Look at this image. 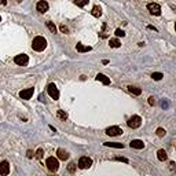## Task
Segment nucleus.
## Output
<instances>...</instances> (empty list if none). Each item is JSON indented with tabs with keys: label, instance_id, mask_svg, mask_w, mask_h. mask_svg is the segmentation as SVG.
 I'll list each match as a JSON object with an SVG mask.
<instances>
[{
	"label": "nucleus",
	"instance_id": "5",
	"mask_svg": "<svg viewBox=\"0 0 176 176\" xmlns=\"http://www.w3.org/2000/svg\"><path fill=\"white\" fill-rule=\"evenodd\" d=\"M105 132H106V135H109V136H118V135L123 134V129L120 127H109V128H106Z\"/></svg>",
	"mask_w": 176,
	"mask_h": 176
},
{
	"label": "nucleus",
	"instance_id": "14",
	"mask_svg": "<svg viewBox=\"0 0 176 176\" xmlns=\"http://www.w3.org/2000/svg\"><path fill=\"white\" fill-rule=\"evenodd\" d=\"M97 80H98V81H102L105 85L110 84V79H109V77H106V76H105V74H102V73H98L97 74Z\"/></svg>",
	"mask_w": 176,
	"mask_h": 176
},
{
	"label": "nucleus",
	"instance_id": "28",
	"mask_svg": "<svg viewBox=\"0 0 176 176\" xmlns=\"http://www.w3.org/2000/svg\"><path fill=\"white\" fill-rule=\"evenodd\" d=\"M157 135H158L160 138L165 136V129L164 128H157Z\"/></svg>",
	"mask_w": 176,
	"mask_h": 176
},
{
	"label": "nucleus",
	"instance_id": "16",
	"mask_svg": "<svg viewBox=\"0 0 176 176\" xmlns=\"http://www.w3.org/2000/svg\"><path fill=\"white\" fill-rule=\"evenodd\" d=\"M76 50L79 52H88L92 50V47H87V46H83L81 43H77V46H76Z\"/></svg>",
	"mask_w": 176,
	"mask_h": 176
},
{
	"label": "nucleus",
	"instance_id": "8",
	"mask_svg": "<svg viewBox=\"0 0 176 176\" xmlns=\"http://www.w3.org/2000/svg\"><path fill=\"white\" fill-rule=\"evenodd\" d=\"M147 10L150 11V14H153V15H160V14H161V7H160L157 3H149Z\"/></svg>",
	"mask_w": 176,
	"mask_h": 176
},
{
	"label": "nucleus",
	"instance_id": "9",
	"mask_svg": "<svg viewBox=\"0 0 176 176\" xmlns=\"http://www.w3.org/2000/svg\"><path fill=\"white\" fill-rule=\"evenodd\" d=\"M36 10L40 12V14H44L46 11H48V3L46 0H40L39 3L36 4Z\"/></svg>",
	"mask_w": 176,
	"mask_h": 176
},
{
	"label": "nucleus",
	"instance_id": "17",
	"mask_svg": "<svg viewBox=\"0 0 176 176\" xmlns=\"http://www.w3.org/2000/svg\"><path fill=\"white\" fill-rule=\"evenodd\" d=\"M128 91H129L132 95H136V97L142 94V90L138 88V87H135V85H129V87H128Z\"/></svg>",
	"mask_w": 176,
	"mask_h": 176
},
{
	"label": "nucleus",
	"instance_id": "1",
	"mask_svg": "<svg viewBox=\"0 0 176 176\" xmlns=\"http://www.w3.org/2000/svg\"><path fill=\"white\" fill-rule=\"evenodd\" d=\"M47 47V40L44 37H41V36H37V37H34L33 41H32V48H33L34 51H43L44 48Z\"/></svg>",
	"mask_w": 176,
	"mask_h": 176
},
{
	"label": "nucleus",
	"instance_id": "31",
	"mask_svg": "<svg viewBox=\"0 0 176 176\" xmlns=\"http://www.w3.org/2000/svg\"><path fill=\"white\" fill-rule=\"evenodd\" d=\"M61 32H62V33H68L69 32V29H68V26H65V25H61Z\"/></svg>",
	"mask_w": 176,
	"mask_h": 176
},
{
	"label": "nucleus",
	"instance_id": "2",
	"mask_svg": "<svg viewBox=\"0 0 176 176\" xmlns=\"http://www.w3.org/2000/svg\"><path fill=\"white\" fill-rule=\"evenodd\" d=\"M46 165L51 172H57L59 169V162H58V160L55 157H48L46 161Z\"/></svg>",
	"mask_w": 176,
	"mask_h": 176
},
{
	"label": "nucleus",
	"instance_id": "18",
	"mask_svg": "<svg viewBox=\"0 0 176 176\" xmlns=\"http://www.w3.org/2000/svg\"><path fill=\"white\" fill-rule=\"evenodd\" d=\"M157 158L160 161H165V160L168 158V155H166V151H165L164 149H160L158 151H157Z\"/></svg>",
	"mask_w": 176,
	"mask_h": 176
},
{
	"label": "nucleus",
	"instance_id": "19",
	"mask_svg": "<svg viewBox=\"0 0 176 176\" xmlns=\"http://www.w3.org/2000/svg\"><path fill=\"white\" fill-rule=\"evenodd\" d=\"M109 46L112 47V48H118V47H121V41L118 39H110Z\"/></svg>",
	"mask_w": 176,
	"mask_h": 176
},
{
	"label": "nucleus",
	"instance_id": "25",
	"mask_svg": "<svg viewBox=\"0 0 176 176\" xmlns=\"http://www.w3.org/2000/svg\"><path fill=\"white\" fill-rule=\"evenodd\" d=\"M43 154H44V150H43L41 147L37 149V150H36V158L41 160V158H43Z\"/></svg>",
	"mask_w": 176,
	"mask_h": 176
},
{
	"label": "nucleus",
	"instance_id": "7",
	"mask_svg": "<svg viewBox=\"0 0 176 176\" xmlns=\"http://www.w3.org/2000/svg\"><path fill=\"white\" fill-rule=\"evenodd\" d=\"M92 165V160L90 157H81L79 160V166L81 169H87V168H90Z\"/></svg>",
	"mask_w": 176,
	"mask_h": 176
},
{
	"label": "nucleus",
	"instance_id": "24",
	"mask_svg": "<svg viewBox=\"0 0 176 176\" xmlns=\"http://www.w3.org/2000/svg\"><path fill=\"white\" fill-rule=\"evenodd\" d=\"M162 77H164V76H162V73H160V72H155V73L151 74V79L155 80V81H160Z\"/></svg>",
	"mask_w": 176,
	"mask_h": 176
},
{
	"label": "nucleus",
	"instance_id": "10",
	"mask_svg": "<svg viewBox=\"0 0 176 176\" xmlns=\"http://www.w3.org/2000/svg\"><path fill=\"white\" fill-rule=\"evenodd\" d=\"M33 92H34V88H26V90H22V91L19 92V97L22 98V99H25V101H28V99L32 98Z\"/></svg>",
	"mask_w": 176,
	"mask_h": 176
},
{
	"label": "nucleus",
	"instance_id": "23",
	"mask_svg": "<svg viewBox=\"0 0 176 176\" xmlns=\"http://www.w3.org/2000/svg\"><path fill=\"white\" fill-rule=\"evenodd\" d=\"M47 26H48V29H50V30H51L52 33H57V26H55V23L54 22H50V21H48V22H47Z\"/></svg>",
	"mask_w": 176,
	"mask_h": 176
},
{
	"label": "nucleus",
	"instance_id": "36",
	"mask_svg": "<svg viewBox=\"0 0 176 176\" xmlns=\"http://www.w3.org/2000/svg\"><path fill=\"white\" fill-rule=\"evenodd\" d=\"M102 63H103V65H108V63H109V61H108V59H103V61H102Z\"/></svg>",
	"mask_w": 176,
	"mask_h": 176
},
{
	"label": "nucleus",
	"instance_id": "34",
	"mask_svg": "<svg viewBox=\"0 0 176 176\" xmlns=\"http://www.w3.org/2000/svg\"><path fill=\"white\" fill-rule=\"evenodd\" d=\"M0 4H3V6H6V4H7V1H6V0H0Z\"/></svg>",
	"mask_w": 176,
	"mask_h": 176
},
{
	"label": "nucleus",
	"instance_id": "33",
	"mask_svg": "<svg viewBox=\"0 0 176 176\" xmlns=\"http://www.w3.org/2000/svg\"><path fill=\"white\" fill-rule=\"evenodd\" d=\"M26 157H28V158H33V151H32V150H28V153H26Z\"/></svg>",
	"mask_w": 176,
	"mask_h": 176
},
{
	"label": "nucleus",
	"instance_id": "13",
	"mask_svg": "<svg viewBox=\"0 0 176 176\" xmlns=\"http://www.w3.org/2000/svg\"><path fill=\"white\" fill-rule=\"evenodd\" d=\"M57 155H58V158H59V160L66 161V160L69 158V155H70V154H69L66 150H63V149H58V150H57Z\"/></svg>",
	"mask_w": 176,
	"mask_h": 176
},
{
	"label": "nucleus",
	"instance_id": "22",
	"mask_svg": "<svg viewBox=\"0 0 176 176\" xmlns=\"http://www.w3.org/2000/svg\"><path fill=\"white\" fill-rule=\"evenodd\" d=\"M57 116L59 117L61 120H63V121H66L68 120V114L65 113V112H62V110H58L57 112Z\"/></svg>",
	"mask_w": 176,
	"mask_h": 176
},
{
	"label": "nucleus",
	"instance_id": "32",
	"mask_svg": "<svg viewBox=\"0 0 176 176\" xmlns=\"http://www.w3.org/2000/svg\"><path fill=\"white\" fill-rule=\"evenodd\" d=\"M116 161H123V162H128V160L127 158H124V157H116Z\"/></svg>",
	"mask_w": 176,
	"mask_h": 176
},
{
	"label": "nucleus",
	"instance_id": "20",
	"mask_svg": "<svg viewBox=\"0 0 176 176\" xmlns=\"http://www.w3.org/2000/svg\"><path fill=\"white\" fill-rule=\"evenodd\" d=\"M91 14L94 15V17H97V18H99L101 15H102V8L99 6H95L94 8H92V11H91Z\"/></svg>",
	"mask_w": 176,
	"mask_h": 176
},
{
	"label": "nucleus",
	"instance_id": "37",
	"mask_svg": "<svg viewBox=\"0 0 176 176\" xmlns=\"http://www.w3.org/2000/svg\"><path fill=\"white\" fill-rule=\"evenodd\" d=\"M17 1H18V3H21V1H22V0H17Z\"/></svg>",
	"mask_w": 176,
	"mask_h": 176
},
{
	"label": "nucleus",
	"instance_id": "30",
	"mask_svg": "<svg viewBox=\"0 0 176 176\" xmlns=\"http://www.w3.org/2000/svg\"><path fill=\"white\" fill-rule=\"evenodd\" d=\"M149 105H150V106H154V105H155V98L154 97L149 98Z\"/></svg>",
	"mask_w": 176,
	"mask_h": 176
},
{
	"label": "nucleus",
	"instance_id": "6",
	"mask_svg": "<svg viewBox=\"0 0 176 176\" xmlns=\"http://www.w3.org/2000/svg\"><path fill=\"white\" fill-rule=\"evenodd\" d=\"M14 62L19 65V66H26L29 62V58L28 55H25V54H21V55H17V57L14 58Z\"/></svg>",
	"mask_w": 176,
	"mask_h": 176
},
{
	"label": "nucleus",
	"instance_id": "38",
	"mask_svg": "<svg viewBox=\"0 0 176 176\" xmlns=\"http://www.w3.org/2000/svg\"><path fill=\"white\" fill-rule=\"evenodd\" d=\"M0 21H1V17H0Z\"/></svg>",
	"mask_w": 176,
	"mask_h": 176
},
{
	"label": "nucleus",
	"instance_id": "35",
	"mask_svg": "<svg viewBox=\"0 0 176 176\" xmlns=\"http://www.w3.org/2000/svg\"><path fill=\"white\" fill-rule=\"evenodd\" d=\"M147 28H149V29H150V30H157V29H155V28H154V26H151V25H149V26H147Z\"/></svg>",
	"mask_w": 176,
	"mask_h": 176
},
{
	"label": "nucleus",
	"instance_id": "29",
	"mask_svg": "<svg viewBox=\"0 0 176 176\" xmlns=\"http://www.w3.org/2000/svg\"><path fill=\"white\" fill-rule=\"evenodd\" d=\"M161 108H162V109H168V108H169V102H168V101H165V99H162V101H161Z\"/></svg>",
	"mask_w": 176,
	"mask_h": 176
},
{
	"label": "nucleus",
	"instance_id": "15",
	"mask_svg": "<svg viewBox=\"0 0 176 176\" xmlns=\"http://www.w3.org/2000/svg\"><path fill=\"white\" fill-rule=\"evenodd\" d=\"M105 146L108 147H114V149H124V144L123 143H117V142H105L103 143Z\"/></svg>",
	"mask_w": 176,
	"mask_h": 176
},
{
	"label": "nucleus",
	"instance_id": "4",
	"mask_svg": "<svg viewBox=\"0 0 176 176\" xmlns=\"http://www.w3.org/2000/svg\"><path fill=\"white\" fill-rule=\"evenodd\" d=\"M47 92H48V95L52 98V99H59V91H58V88H57V85L55 84H48V87H47Z\"/></svg>",
	"mask_w": 176,
	"mask_h": 176
},
{
	"label": "nucleus",
	"instance_id": "3",
	"mask_svg": "<svg viewBox=\"0 0 176 176\" xmlns=\"http://www.w3.org/2000/svg\"><path fill=\"white\" fill-rule=\"evenodd\" d=\"M140 124H142V118H140L139 116H132V117L127 121V125H128L129 128H132V129L139 128V127H140Z\"/></svg>",
	"mask_w": 176,
	"mask_h": 176
},
{
	"label": "nucleus",
	"instance_id": "27",
	"mask_svg": "<svg viewBox=\"0 0 176 176\" xmlns=\"http://www.w3.org/2000/svg\"><path fill=\"white\" fill-rule=\"evenodd\" d=\"M68 171L70 173H73L74 171H76V164H74V162H70V164L68 165Z\"/></svg>",
	"mask_w": 176,
	"mask_h": 176
},
{
	"label": "nucleus",
	"instance_id": "11",
	"mask_svg": "<svg viewBox=\"0 0 176 176\" xmlns=\"http://www.w3.org/2000/svg\"><path fill=\"white\" fill-rule=\"evenodd\" d=\"M10 173V164L7 161L0 162V175H8Z\"/></svg>",
	"mask_w": 176,
	"mask_h": 176
},
{
	"label": "nucleus",
	"instance_id": "26",
	"mask_svg": "<svg viewBox=\"0 0 176 176\" xmlns=\"http://www.w3.org/2000/svg\"><path fill=\"white\" fill-rule=\"evenodd\" d=\"M114 34H116L117 37H124V36H125V32H124V30H121V29H116Z\"/></svg>",
	"mask_w": 176,
	"mask_h": 176
},
{
	"label": "nucleus",
	"instance_id": "21",
	"mask_svg": "<svg viewBox=\"0 0 176 176\" xmlns=\"http://www.w3.org/2000/svg\"><path fill=\"white\" fill-rule=\"evenodd\" d=\"M88 1H90V0H74V4L77 7H84L88 4Z\"/></svg>",
	"mask_w": 176,
	"mask_h": 176
},
{
	"label": "nucleus",
	"instance_id": "12",
	"mask_svg": "<svg viewBox=\"0 0 176 176\" xmlns=\"http://www.w3.org/2000/svg\"><path fill=\"white\" fill-rule=\"evenodd\" d=\"M129 146L131 147H134V149L140 150V149L144 147V143H143V140H140V139H134V140L129 143Z\"/></svg>",
	"mask_w": 176,
	"mask_h": 176
}]
</instances>
